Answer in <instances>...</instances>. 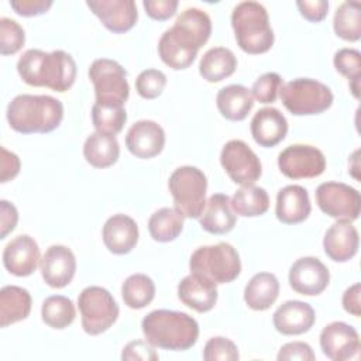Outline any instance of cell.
Listing matches in <instances>:
<instances>
[{"mask_svg": "<svg viewBox=\"0 0 361 361\" xmlns=\"http://www.w3.org/2000/svg\"><path fill=\"white\" fill-rule=\"evenodd\" d=\"M203 358L206 361H235L240 358L237 345L221 336L212 337L203 350Z\"/></svg>", "mask_w": 361, "mask_h": 361, "instance_id": "42", "label": "cell"}, {"mask_svg": "<svg viewBox=\"0 0 361 361\" xmlns=\"http://www.w3.org/2000/svg\"><path fill=\"white\" fill-rule=\"evenodd\" d=\"M319 209L337 220L354 221L361 212V196L357 189L343 182H324L316 189Z\"/></svg>", "mask_w": 361, "mask_h": 361, "instance_id": "11", "label": "cell"}, {"mask_svg": "<svg viewBox=\"0 0 361 361\" xmlns=\"http://www.w3.org/2000/svg\"><path fill=\"white\" fill-rule=\"evenodd\" d=\"M176 0H144L142 6L145 8V13L158 21H165L171 18L176 8H178Z\"/></svg>", "mask_w": 361, "mask_h": 361, "instance_id": "44", "label": "cell"}, {"mask_svg": "<svg viewBox=\"0 0 361 361\" xmlns=\"http://www.w3.org/2000/svg\"><path fill=\"white\" fill-rule=\"evenodd\" d=\"M279 97L295 116L320 114L330 109L334 99L327 85L310 78H298L282 85Z\"/></svg>", "mask_w": 361, "mask_h": 361, "instance_id": "7", "label": "cell"}, {"mask_svg": "<svg viewBox=\"0 0 361 361\" xmlns=\"http://www.w3.org/2000/svg\"><path fill=\"white\" fill-rule=\"evenodd\" d=\"M25 42L23 27L11 18H0V52L1 55H13L18 52Z\"/></svg>", "mask_w": 361, "mask_h": 361, "instance_id": "39", "label": "cell"}, {"mask_svg": "<svg viewBox=\"0 0 361 361\" xmlns=\"http://www.w3.org/2000/svg\"><path fill=\"white\" fill-rule=\"evenodd\" d=\"M75 316H76L75 305L66 296L54 295L47 298L42 302V307H41L42 322L52 329L62 330L71 326L72 322L75 320Z\"/></svg>", "mask_w": 361, "mask_h": 361, "instance_id": "36", "label": "cell"}, {"mask_svg": "<svg viewBox=\"0 0 361 361\" xmlns=\"http://www.w3.org/2000/svg\"><path fill=\"white\" fill-rule=\"evenodd\" d=\"M316 320L313 307L302 300H288L274 313L272 323L276 331L285 336H298L309 331Z\"/></svg>", "mask_w": 361, "mask_h": 361, "instance_id": "22", "label": "cell"}, {"mask_svg": "<svg viewBox=\"0 0 361 361\" xmlns=\"http://www.w3.org/2000/svg\"><path fill=\"white\" fill-rule=\"evenodd\" d=\"M18 221V212L16 206L7 200L0 202V238H6L8 233H11Z\"/></svg>", "mask_w": 361, "mask_h": 361, "instance_id": "49", "label": "cell"}, {"mask_svg": "<svg viewBox=\"0 0 361 361\" xmlns=\"http://www.w3.org/2000/svg\"><path fill=\"white\" fill-rule=\"evenodd\" d=\"M127 121L124 106H104L94 103L92 107V123L97 133L114 135L118 134Z\"/></svg>", "mask_w": 361, "mask_h": 361, "instance_id": "37", "label": "cell"}, {"mask_svg": "<svg viewBox=\"0 0 361 361\" xmlns=\"http://www.w3.org/2000/svg\"><path fill=\"white\" fill-rule=\"evenodd\" d=\"M231 209L243 217L262 216L269 209V196L264 188L248 185L241 186L230 199Z\"/></svg>", "mask_w": 361, "mask_h": 361, "instance_id": "32", "label": "cell"}, {"mask_svg": "<svg viewBox=\"0 0 361 361\" xmlns=\"http://www.w3.org/2000/svg\"><path fill=\"white\" fill-rule=\"evenodd\" d=\"M17 71L27 85L59 93L66 92L76 79V62L62 49H27L17 62Z\"/></svg>", "mask_w": 361, "mask_h": 361, "instance_id": "1", "label": "cell"}, {"mask_svg": "<svg viewBox=\"0 0 361 361\" xmlns=\"http://www.w3.org/2000/svg\"><path fill=\"white\" fill-rule=\"evenodd\" d=\"M199 219L204 231L217 235L231 231L237 220L230 204V197L224 193L212 195L207 199L206 207Z\"/></svg>", "mask_w": 361, "mask_h": 361, "instance_id": "26", "label": "cell"}, {"mask_svg": "<svg viewBox=\"0 0 361 361\" xmlns=\"http://www.w3.org/2000/svg\"><path fill=\"white\" fill-rule=\"evenodd\" d=\"M330 282L327 267L314 257H302L296 259L289 269L290 288L306 296L320 295Z\"/></svg>", "mask_w": 361, "mask_h": 361, "instance_id": "14", "label": "cell"}, {"mask_svg": "<svg viewBox=\"0 0 361 361\" xmlns=\"http://www.w3.org/2000/svg\"><path fill=\"white\" fill-rule=\"evenodd\" d=\"M121 296L130 309H142L154 300L155 283L145 274H133L123 282Z\"/></svg>", "mask_w": 361, "mask_h": 361, "instance_id": "35", "label": "cell"}, {"mask_svg": "<svg viewBox=\"0 0 361 361\" xmlns=\"http://www.w3.org/2000/svg\"><path fill=\"white\" fill-rule=\"evenodd\" d=\"M286 133L288 121L275 107L259 109L251 120V135L261 147H275L285 138Z\"/></svg>", "mask_w": 361, "mask_h": 361, "instance_id": "24", "label": "cell"}, {"mask_svg": "<svg viewBox=\"0 0 361 361\" xmlns=\"http://www.w3.org/2000/svg\"><path fill=\"white\" fill-rule=\"evenodd\" d=\"M178 298L188 307L206 313L212 310L217 302L219 293L216 283L196 272L185 276L178 285Z\"/></svg>", "mask_w": 361, "mask_h": 361, "instance_id": "20", "label": "cell"}, {"mask_svg": "<svg viewBox=\"0 0 361 361\" xmlns=\"http://www.w3.org/2000/svg\"><path fill=\"white\" fill-rule=\"evenodd\" d=\"M89 79L94 86L96 103L104 106H124L130 94L126 69L107 58L94 59L89 68Z\"/></svg>", "mask_w": 361, "mask_h": 361, "instance_id": "9", "label": "cell"}, {"mask_svg": "<svg viewBox=\"0 0 361 361\" xmlns=\"http://www.w3.org/2000/svg\"><path fill=\"white\" fill-rule=\"evenodd\" d=\"M320 347L327 358L345 361L358 354L360 336L353 326L344 322H333L323 327L320 333Z\"/></svg>", "mask_w": 361, "mask_h": 361, "instance_id": "15", "label": "cell"}, {"mask_svg": "<svg viewBox=\"0 0 361 361\" xmlns=\"http://www.w3.org/2000/svg\"><path fill=\"white\" fill-rule=\"evenodd\" d=\"M282 85L283 80L276 72H267L254 82L251 94L259 103H274L279 94Z\"/></svg>", "mask_w": 361, "mask_h": 361, "instance_id": "41", "label": "cell"}, {"mask_svg": "<svg viewBox=\"0 0 361 361\" xmlns=\"http://www.w3.org/2000/svg\"><path fill=\"white\" fill-rule=\"evenodd\" d=\"M276 358H278V361H292V360L313 361L316 358V355L307 343L292 341V343H286L281 347Z\"/></svg>", "mask_w": 361, "mask_h": 361, "instance_id": "43", "label": "cell"}, {"mask_svg": "<svg viewBox=\"0 0 361 361\" xmlns=\"http://www.w3.org/2000/svg\"><path fill=\"white\" fill-rule=\"evenodd\" d=\"M86 4L102 24L114 34L131 30L138 18L137 6L133 0H89Z\"/></svg>", "mask_w": 361, "mask_h": 361, "instance_id": "16", "label": "cell"}, {"mask_svg": "<svg viewBox=\"0 0 361 361\" xmlns=\"http://www.w3.org/2000/svg\"><path fill=\"white\" fill-rule=\"evenodd\" d=\"M42 279L51 288H65L76 272V258L65 245H51L39 259Z\"/></svg>", "mask_w": 361, "mask_h": 361, "instance_id": "17", "label": "cell"}, {"mask_svg": "<svg viewBox=\"0 0 361 361\" xmlns=\"http://www.w3.org/2000/svg\"><path fill=\"white\" fill-rule=\"evenodd\" d=\"M190 272L200 274L217 283H228L241 272L237 250L228 243L203 245L193 251L189 259Z\"/></svg>", "mask_w": 361, "mask_h": 361, "instance_id": "6", "label": "cell"}, {"mask_svg": "<svg viewBox=\"0 0 361 361\" xmlns=\"http://www.w3.org/2000/svg\"><path fill=\"white\" fill-rule=\"evenodd\" d=\"M10 6L20 16L32 17L47 13L52 6V0H11Z\"/></svg>", "mask_w": 361, "mask_h": 361, "instance_id": "47", "label": "cell"}, {"mask_svg": "<svg viewBox=\"0 0 361 361\" xmlns=\"http://www.w3.org/2000/svg\"><path fill=\"white\" fill-rule=\"evenodd\" d=\"M334 68L348 79L350 90L355 99L360 97V76H361V54L354 48H341L334 54Z\"/></svg>", "mask_w": 361, "mask_h": 361, "instance_id": "38", "label": "cell"}, {"mask_svg": "<svg viewBox=\"0 0 361 361\" xmlns=\"http://www.w3.org/2000/svg\"><path fill=\"white\" fill-rule=\"evenodd\" d=\"M296 6L300 14L310 23H320L326 18L329 3L326 0H299Z\"/></svg>", "mask_w": 361, "mask_h": 361, "instance_id": "46", "label": "cell"}, {"mask_svg": "<svg viewBox=\"0 0 361 361\" xmlns=\"http://www.w3.org/2000/svg\"><path fill=\"white\" fill-rule=\"evenodd\" d=\"M279 295V281L271 272L255 274L244 289V300L252 310L269 309Z\"/></svg>", "mask_w": 361, "mask_h": 361, "instance_id": "29", "label": "cell"}, {"mask_svg": "<svg viewBox=\"0 0 361 361\" xmlns=\"http://www.w3.org/2000/svg\"><path fill=\"white\" fill-rule=\"evenodd\" d=\"M231 25L238 47L247 54H264L274 45L268 13L258 1L238 3L231 13Z\"/></svg>", "mask_w": 361, "mask_h": 361, "instance_id": "4", "label": "cell"}, {"mask_svg": "<svg viewBox=\"0 0 361 361\" xmlns=\"http://www.w3.org/2000/svg\"><path fill=\"white\" fill-rule=\"evenodd\" d=\"M103 243L106 248L116 254H128L138 243V226L127 214H113L103 226Z\"/></svg>", "mask_w": 361, "mask_h": 361, "instance_id": "23", "label": "cell"}, {"mask_svg": "<svg viewBox=\"0 0 361 361\" xmlns=\"http://www.w3.org/2000/svg\"><path fill=\"white\" fill-rule=\"evenodd\" d=\"M83 157L94 168H107L117 162L120 145L114 135L102 133L90 134L83 145Z\"/></svg>", "mask_w": 361, "mask_h": 361, "instance_id": "31", "label": "cell"}, {"mask_svg": "<svg viewBox=\"0 0 361 361\" xmlns=\"http://www.w3.org/2000/svg\"><path fill=\"white\" fill-rule=\"evenodd\" d=\"M312 212L309 193L300 185H288L276 195V217L285 224L305 221Z\"/></svg>", "mask_w": 361, "mask_h": 361, "instance_id": "25", "label": "cell"}, {"mask_svg": "<svg viewBox=\"0 0 361 361\" xmlns=\"http://www.w3.org/2000/svg\"><path fill=\"white\" fill-rule=\"evenodd\" d=\"M237 68V58L231 49L226 47H214L206 51L199 63L200 76L210 82H220L234 73Z\"/></svg>", "mask_w": 361, "mask_h": 361, "instance_id": "30", "label": "cell"}, {"mask_svg": "<svg viewBox=\"0 0 361 361\" xmlns=\"http://www.w3.org/2000/svg\"><path fill=\"white\" fill-rule=\"evenodd\" d=\"M166 86V75L159 69H145L135 79V89L142 99H157Z\"/></svg>", "mask_w": 361, "mask_h": 361, "instance_id": "40", "label": "cell"}, {"mask_svg": "<svg viewBox=\"0 0 361 361\" xmlns=\"http://www.w3.org/2000/svg\"><path fill=\"white\" fill-rule=\"evenodd\" d=\"M279 171L290 179H309L320 176L326 169L323 152L312 145L293 144L278 155Z\"/></svg>", "mask_w": 361, "mask_h": 361, "instance_id": "13", "label": "cell"}, {"mask_svg": "<svg viewBox=\"0 0 361 361\" xmlns=\"http://www.w3.org/2000/svg\"><path fill=\"white\" fill-rule=\"evenodd\" d=\"M0 152H1V157H0V182L6 183V182L14 179L18 175L21 162H20V158L14 152L6 149L4 147L0 148Z\"/></svg>", "mask_w": 361, "mask_h": 361, "instance_id": "48", "label": "cell"}, {"mask_svg": "<svg viewBox=\"0 0 361 361\" xmlns=\"http://www.w3.org/2000/svg\"><path fill=\"white\" fill-rule=\"evenodd\" d=\"M212 34V20L200 8L192 7L182 11L175 24L164 32V35L175 45L190 55H197V51L207 42Z\"/></svg>", "mask_w": 361, "mask_h": 361, "instance_id": "10", "label": "cell"}, {"mask_svg": "<svg viewBox=\"0 0 361 361\" xmlns=\"http://www.w3.org/2000/svg\"><path fill=\"white\" fill-rule=\"evenodd\" d=\"M121 360H147V361H157L158 354L154 351V345L148 341H130L121 353Z\"/></svg>", "mask_w": 361, "mask_h": 361, "instance_id": "45", "label": "cell"}, {"mask_svg": "<svg viewBox=\"0 0 361 361\" xmlns=\"http://www.w3.org/2000/svg\"><path fill=\"white\" fill-rule=\"evenodd\" d=\"M333 28L337 37L355 42L361 38V3L357 0L341 3L333 20Z\"/></svg>", "mask_w": 361, "mask_h": 361, "instance_id": "34", "label": "cell"}, {"mask_svg": "<svg viewBox=\"0 0 361 361\" xmlns=\"http://www.w3.org/2000/svg\"><path fill=\"white\" fill-rule=\"evenodd\" d=\"M31 305V295L27 289L16 285L3 286L0 290V326L7 327L27 319Z\"/></svg>", "mask_w": 361, "mask_h": 361, "instance_id": "28", "label": "cell"}, {"mask_svg": "<svg viewBox=\"0 0 361 361\" xmlns=\"http://www.w3.org/2000/svg\"><path fill=\"white\" fill-rule=\"evenodd\" d=\"M216 104L220 114L230 121L244 120L254 106L251 92L243 85H228L219 90Z\"/></svg>", "mask_w": 361, "mask_h": 361, "instance_id": "27", "label": "cell"}, {"mask_svg": "<svg viewBox=\"0 0 361 361\" xmlns=\"http://www.w3.org/2000/svg\"><path fill=\"white\" fill-rule=\"evenodd\" d=\"M141 329L151 345L171 351L189 350L199 337V324L192 316L166 309L149 312L142 319Z\"/></svg>", "mask_w": 361, "mask_h": 361, "instance_id": "2", "label": "cell"}, {"mask_svg": "<svg viewBox=\"0 0 361 361\" xmlns=\"http://www.w3.org/2000/svg\"><path fill=\"white\" fill-rule=\"evenodd\" d=\"M165 145V133L162 127L152 120H140L134 123L126 135L127 149L137 158L149 159L161 154Z\"/></svg>", "mask_w": 361, "mask_h": 361, "instance_id": "18", "label": "cell"}, {"mask_svg": "<svg viewBox=\"0 0 361 361\" xmlns=\"http://www.w3.org/2000/svg\"><path fill=\"white\" fill-rule=\"evenodd\" d=\"M39 259L38 244L27 234L13 238L3 251L4 268L16 276L31 275L37 269Z\"/></svg>", "mask_w": 361, "mask_h": 361, "instance_id": "19", "label": "cell"}, {"mask_svg": "<svg viewBox=\"0 0 361 361\" xmlns=\"http://www.w3.org/2000/svg\"><path fill=\"white\" fill-rule=\"evenodd\" d=\"M360 237L357 228L347 220H337L331 224L323 238L326 255L336 262L350 261L358 251Z\"/></svg>", "mask_w": 361, "mask_h": 361, "instance_id": "21", "label": "cell"}, {"mask_svg": "<svg viewBox=\"0 0 361 361\" xmlns=\"http://www.w3.org/2000/svg\"><path fill=\"white\" fill-rule=\"evenodd\" d=\"M63 118V104L48 94H18L7 107L10 127L21 134L51 133Z\"/></svg>", "mask_w": 361, "mask_h": 361, "instance_id": "3", "label": "cell"}, {"mask_svg": "<svg viewBox=\"0 0 361 361\" xmlns=\"http://www.w3.org/2000/svg\"><path fill=\"white\" fill-rule=\"evenodd\" d=\"M82 327L90 336L109 330L117 320L120 309L111 293L102 286H87L78 298Z\"/></svg>", "mask_w": 361, "mask_h": 361, "instance_id": "8", "label": "cell"}, {"mask_svg": "<svg viewBox=\"0 0 361 361\" xmlns=\"http://www.w3.org/2000/svg\"><path fill=\"white\" fill-rule=\"evenodd\" d=\"M175 209L183 217L199 219L206 207L207 178L196 166L185 165L176 168L168 180Z\"/></svg>", "mask_w": 361, "mask_h": 361, "instance_id": "5", "label": "cell"}, {"mask_svg": "<svg viewBox=\"0 0 361 361\" xmlns=\"http://www.w3.org/2000/svg\"><path fill=\"white\" fill-rule=\"evenodd\" d=\"M183 214L172 207H162L154 212L148 220V231L158 243L173 241L183 228Z\"/></svg>", "mask_w": 361, "mask_h": 361, "instance_id": "33", "label": "cell"}, {"mask_svg": "<svg viewBox=\"0 0 361 361\" xmlns=\"http://www.w3.org/2000/svg\"><path fill=\"white\" fill-rule=\"evenodd\" d=\"M220 162L230 179L241 186L254 185L262 173L259 158L241 140H231L224 144Z\"/></svg>", "mask_w": 361, "mask_h": 361, "instance_id": "12", "label": "cell"}, {"mask_svg": "<svg viewBox=\"0 0 361 361\" xmlns=\"http://www.w3.org/2000/svg\"><path fill=\"white\" fill-rule=\"evenodd\" d=\"M360 292L361 285L357 282L345 289L343 293V307L347 313L360 317L361 316V305H360Z\"/></svg>", "mask_w": 361, "mask_h": 361, "instance_id": "50", "label": "cell"}]
</instances>
